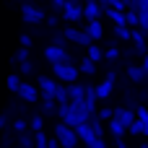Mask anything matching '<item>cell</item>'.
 Here are the masks:
<instances>
[{
	"label": "cell",
	"instance_id": "10",
	"mask_svg": "<svg viewBox=\"0 0 148 148\" xmlns=\"http://www.w3.org/2000/svg\"><path fill=\"white\" fill-rule=\"evenodd\" d=\"M75 130H78V138H81L86 146H91V143L99 138V135H96V130H94V125H91V120H88V122H81Z\"/></svg>",
	"mask_w": 148,
	"mask_h": 148
},
{
	"label": "cell",
	"instance_id": "27",
	"mask_svg": "<svg viewBox=\"0 0 148 148\" xmlns=\"http://www.w3.org/2000/svg\"><path fill=\"white\" fill-rule=\"evenodd\" d=\"M18 146L21 148H36V143H34V133L29 135V133H18Z\"/></svg>",
	"mask_w": 148,
	"mask_h": 148
},
{
	"label": "cell",
	"instance_id": "47",
	"mask_svg": "<svg viewBox=\"0 0 148 148\" xmlns=\"http://www.w3.org/2000/svg\"><path fill=\"white\" fill-rule=\"evenodd\" d=\"M117 148H127V143H125L122 138H117Z\"/></svg>",
	"mask_w": 148,
	"mask_h": 148
},
{
	"label": "cell",
	"instance_id": "40",
	"mask_svg": "<svg viewBox=\"0 0 148 148\" xmlns=\"http://www.w3.org/2000/svg\"><path fill=\"white\" fill-rule=\"evenodd\" d=\"M109 8H114V10H127V8H125V0H109Z\"/></svg>",
	"mask_w": 148,
	"mask_h": 148
},
{
	"label": "cell",
	"instance_id": "33",
	"mask_svg": "<svg viewBox=\"0 0 148 148\" xmlns=\"http://www.w3.org/2000/svg\"><path fill=\"white\" fill-rule=\"evenodd\" d=\"M138 13H140V26H138V29H143L148 34V8H140Z\"/></svg>",
	"mask_w": 148,
	"mask_h": 148
},
{
	"label": "cell",
	"instance_id": "35",
	"mask_svg": "<svg viewBox=\"0 0 148 148\" xmlns=\"http://www.w3.org/2000/svg\"><path fill=\"white\" fill-rule=\"evenodd\" d=\"M52 44H57V47H65V49H68V36H65V34H55V36H52Z\"/></svg>",
	"mask_w": 148,
	"mask_h": 148
},
{
	"label": "cell",
	"instance_id": "31",
	"mask_svg": "<svg viewBox=\"0 0 148 148\" xmlns=\"http://www.w3.org/2000/svg\"><path fill=\"white\" fill-rule=\"evenodd\" d=\"M34 70H36V68H34V62H31V60H23V62H18V73H21V75H31Z\"/></svg>",
	"mask_w": 148,
	"mask_h": 148
},
{
	"label": "cell",
	"instance_id": "49",
	"mask_svg": "<svg viewBox=\"0 0 148 148\" xmlns=\"http://www.w3.org/2000/svg\"><path fill=\"white\" fill-rule=\"evenodd\" d=\"M143 135H146V138H148V122H146V133H143Z\"/></svg>",
	"mask_w": 148,
	"mask_h": 148
},
{
	"label": "cell",
	"instance_id": "44",
	"mask_svg": "<svg viewBox=\"0 0 148 148\" xmlns=\"http://www.w3.org/2000/svg\"><path fill=\"white\" fill-rule=\"evenodd\" d=\"M10 146V135L8 133H3V140H0V148H8Z\"/></svg>",
	"mask_w": 148,
	"mask_h": 148
},
{
	"label": "cell",
	"instance_id": "2",
	"mask_svg": "<svg viewBox=\"0 0 148 148\" xmlns=\"http://www.w3.org/2000/svg\"><path fill=\"white\" fill-rule=\"evenodd\" d=\"M52 135L62 143V148H75V146H78V140H81V138H78V130L70 127V125H65L62 120L55 125V133H52Z\"/></svg>",
	"mask_w": 148,
	"mask_h": 148
},
{
	"label": "cell",
	"instance_id": "13",
	"mask_svg": "<svg viewBox=\"0 0 148 148\" xmlns=\"http://www.w3.org/2000/svg\"><path fill=\"white\" fill-rule=\"evenodd\" d=\"M114 120H120L125 127H130V125L138 120V114H135L130 107H117V109H114Z\"/></svg>",
	"mask_w": 148,
	"mask_h": 148
},
{
	"label": "cell",
	"instance_id": "21",
	"mask_svg": "<svg viewBox=\"0 0 148 148\" xmlns=\"http://www.w3.org/2000/svg\"><path fill=\"white\" fill-rule=\"evenodd\" d=\"M78 68H81L83 75H94V73H96V62H94L91 57H83V60L78 62Z\"/></svg>",
	"mask_w": 148,
	"mask_h": 148
},
{
	"label": "cell",
	"instance_id": "42",
	"mask_svg": "<svg viewBox=\"0 0 148 148\" xmlns=\"http://www.w3.org/2000/svg\"><path fill=\"white\" fill-rule=\"evenodd\" d=\"M91 148H107V143H104V138L99 135V138H96V140L91 143Z\"/></svg>",
	"mask_w": 148,
	"mask_h": 148
},
{
	"label": "cell",
	"instance_id": "50",
	"mask_svg": "<svg viewBox=\"0 0 148 148\" xmlns=\"http://www.w3.org/2000/svg\"><path fill=\"white\" fill-rule=\"evenodd\" d=\"M140 148H148V143H143V146H140Z\"/></svg>",
	"mask_w": 148,
	"mask_h": 148
},
{
	"label": "cell",
	"instance_id": "41",
	"mask_svg": "<svg viewBox=\"0 0 148 148\" xmlns=\"http://www.w3.org/2000/svg\"><path fill=\"white\" fill-rule=\"evenodd\" d=\"M44 23H47V26H52V29H57V26H60V18H57V16H47V21H44Z\"/></svg>",
	"mask_w": 148,
	"mask_h": 148
},
{
	"label": "cell",
	"instance_id": "30",
	"mask_svg": "<svg viewBox=\"0 0 148 148\" xmlns=\"http://www.w3.org/2000/svg\"><path fill=\"white\" fill-rule=\"evenodd\" d=\"M55 99H57V104H68V101H70L68 86H60V83H57V94H55Z\"/></svg>",
	"mask_w": 148,
	"mask_h": 148
},
{
	"label": "cell",
	"instance_id": "22",
	"mask_svg": "<svg viewBox=\"0 0 148 148\" xmlns=\"http://www.w3.org/2000/svg\"><path fill=\"white\" fill-rule=\"evenodd\" d=\"M96 99H99L96 86H86V104L91 107V112H96Z\"/></svg>",
	"mask_w": 148,
	"mask_h": 148
},
{
	"label": "cell",
	"instance_id": "46",
	"mask_svg": "<svg viewBox=\"0 0 148 148\" xmlns=\"http://www.w3.org/2000/svg\"><path fill=\"white\" fill-rule=\"evenodd\" d=\"M143 70H146V75H148V55H143Z\"/></svg>",
	"mask_w": 148,
	"mask_h": 148
},
{
	"label": "cell",
	"instance_id": "34",
	"mask_svg": "<svg viewBox=\"0 0 148 148\" xmlns=\"http://www.w3.org/2000/svg\"><path fill=\"white\" fill-rule=\"evenodd\" d=\"M18 44H21V47H29V49H31V44H34V39H31V34H26V31H23V34L18 36Z\"/></svg>",
	"mask_w": 148,
	"mask_h": 148
},
{
	"label": "cell",
	"instance_id": "51",
	"mask_svg": "<svg viewBox=\"0 0 148 148\" xmlns=\"http://www.w3.org/2000/svg\"><path fill=\"white\" fill-rule=\"evenodd\" d=\"M86 148H91V146H86Z\"/></svg>",
	"mask_w": 148,
	"mask_h": 148
},
{
	"label": "cell",
	"instance_id": "25",
	"mask_svg": "<svg viewBox=\"0 0 148 148\" xmlns=\"http://www.w3.org/2000/svg\"><path fill=\"white\" fill-rule=\"evenodd\" d=\"M109 130H112V133H114V138H122V135H125V133H127V127H125V125H122V122H120V120H114V117H112V120H109Z\"/></svg>",
	"mask_w": 148,
	"mask_h": 148
},
{
	"label": "cell",
	"instance_id": "7",
	"mask_svg": "<svg viewBox=\"0 0 148 148\" xmlns=\"http://www.w3.org/2000/svg\"><path fill=\"white\" fill-rule=\"evenodd\" d=\"M62 34L68 36V42H73V44H81V47H88L94 39L88 36V31L86 29H75V26H68V29H62Z\"/></svg>",
	"mask_w": 148,
	"mask_h": 148
},
{
	"label": "cell",
	"instance_id": "36",
	"mask_svg": "<svg viewBox=\"0 0 148 148\" xmlns=\"http://www.w3.org/2000/svg\"><path fill=\"white\" fill-rule=\"evenodd\" d=\"M117 57H120V49H117V47L104 49V60H117Z\"/></svg>",
	"mask_w": 148,
	"mask_h": 148
},
{
	"label": "cell",
	"instance_id": "3",
	"mask_svg": "<svg viewBox=\"0 0 148 148\" xmlns=\"http://www.w3.org/2000/svg\"><path fill=\"white\" fill-rule=\"evenodd\" d=\"M52 75H55L57 81H62V83H73V81H78V75H81V68H78L75 62H55V65H52Z\"/></svg>",
	"mask_w": 148,
	"mask_h": 148
},
{
	"label": "cell",
	"instance_id": "38",
	"mask_svg": "<svg viewBox=\"0 0 148 148\" xmlns=\"http://www.w3.org/2000/svg\"><path fill=\"white\" fill-rule=\"evenodd\" d=\"M26 127H29V125H26V120H21V117L13 122V130H16V133H26Z\"/></svg>",
	"mask_w": 148,
	"mask_h": 148
},
{
	"label": "cell",
	"instance_id": "5",
	"mask_svg": "<svg viewBox=\"0 0 148 148\" xmlns=\"http://www.w3.org/2000/svg\"><path fill=\"white\" fill-rule=\"evenodd\" d=\"M21 18L34 26V23H44V21H47V13H44L39 5H29V3H26V5H21Z\"/></svg>",
	"mask_w": 148,
	"mask_h": 148
},
{
	"label": "cell",
	"instance_id": "29",
	"mask_svg": "<svg viewBox=\"0 0 148 148\" xmlns=\"http://www.w3.org/2000/svg\"><path fill=\"white\" fill-rule=\"evenodd\" d=\"M23 60H29V47H18V49H16V55L10 57V62H13V65H18V62H23Z\"/></svg>",
	"mask_w": 148,
	"mask_h": 148
},
{
	"label": "cell",
	"instance_id": "17",
	"mask_svg": "<svg viewBox=\"0 0 148 148\" xmlns=\"http://www.w3.org/2000/svg\"><path fill=\"white\" fill-rule=\"evenodd\" d=\"M68 94H70V101L86 99V86H81L78 81H73V83H68Z\"/></svg>",
	"mask_w": 148,
	"mask_h": 148
},
{
	"label": "cell",
	"instance_id": "28",
	"mask_svg": "<svg viewBox=\"0 0 148 148\" xmlns=\"http://www.w3.org/2000/svg\"><path fill=\"white\" fill-rule=\"evenodd\" d=\"M143 133H146V122H143V120H135V122L127 127V135H133V138H135V135H143Z\"/></svg>",
	"mask_w": 148,
	"mask_h": 148
},
{
	"label": "cell",
	"instance_id": "39",
	"mask_svg": "<svg viewBox=\"0 0 148 148\" xmlns=\"http://www.w3.org/2000/svg\"><path fill=\"white\" fill-rule=\"evenodd\" d=\"M49 3H52V10H55V13H62V8H65L68 0H49Z\"/></svg>",
	"mask_w": 148,
	"mask_h": 148
},
{
	"label": "cell",
	"instance_id": "15",
	"mask_svg": "<svg viewBox=\"0 0 148 148\" xmlns=\"http://www.w3.org/2000/svg\"><path fill=\"white\" fill-rule=\"evenodd\" d=\"M125 70H127V78H130L133 83H143V81H148V75H146V70H143V65H127Z\"/></svg>",
	"mask_w": 148,
	"mask_h": 148
},
{
	"label": "cell",
	"instance_id": "32",
	"mask_svg": "<svg viewBox=\"0 0 148 148\" xmlns=\"http://www.w3.org/2000/svg\"><path fill=\"white\" fill-rule=\"evenodd\" d=\"M31 130H44V114H34L31 117Z\"/></svg>",
	"mask_w": 148,
	"mask_h": 148
},
{
	"label": "cell",
	"instance_id": "1",
	"mask_svg": "<svg viewBox=\"0 0 148 148\" xmlns=\"http://www.w3.org/2000/svg\"><path fill=\"white\" fill-rule=\"evenodd\" d=\"M91 114H94V112H91V107L86 104V99L60 104V112H57V117H60L65 125H70V127H78L81 122H88Z\"/></svg>",
	"mask_w": 148,
	"mask_h": 148
},
{
	"label": "cell",
	"instance_id": "16",
	"mask_svg": "<svg viewBox=\"0 0 148 148\" xmlns=\"http://www.w3.org/2000/svg\"><path fill=\"white\" fill-rule=\"evenodd\" d=\"M86 31H88V36H91L94 42H99V39L104 36V29H101V21H99V18L88 21V23H86Z\"/></svg>",
	"mask_w": 148,
	"mask_h": 148
},
{
	"label": "cell",
	"instance_id": "6",
	"mask_svg": "<svg viewBox=\"0 0 148 148\" xmlns=\"http://www.w3.org/2000/svg\"><path fill=\"white\" fill-rule=\"evenodd\" d=\"M60 16H62V21H68V23H78V21L83 18V3H78V0H68Z\"/></svg>",
	"mask_w": 148,
	"mask_h": 148
},
{
	"label": "cell",
	"instance_id": "19",
	"mask_svg": "<svg viewBox=\"0 0 148 148\" xmlns=\"http://www.w3.org/2000/svg\"><path fill=\"white\" fill-rule=\"evenodd\" d=\"M104 13H107V18H109V21H114V26H120V23H127V21H125V10H114V8H107Z\"/></svg>",
	"mask_w": 148,
	"mask_h": 148
},
{
	"label": "cell",
	"instance_id": "11",
	"mask_svg": "<svg viewBox=\"0 0 148 148\" xmlns=\"http://www.w3.org/2000/svg\"><path fill=\"white\" fill-rule=\"evenodd\" d=\"M112 86H114V70H109V73H107V78L96 86V94H99V99H101V101L112 96Z\"/></svg>",
	"mask_w": 148,
	"mask_h": 148
},
{
	"label": "cell",
	"instance_id": "24",
	"mask_svg": "<svg viewBox=\"0 0 148 148\" xmlns=\"http://www.w3.org/2000/svg\"><path fill=\"white\" fill-rule=\"evenodd\" d=\"M21 83H23V81H21V75H18V73H10V75H8V91H10V94H18Z\"/></svg>",
	"mask_w": 148,
	"mask_h": 148
},
{
	"label": "cell",
	"instance_id": "18",
	"mask_svg": "<svg viewBox=\"0 0 148 148\" xmlns=\"http://www.w3.org/2000/svg\"><path fill=\"white\" fill-rule=\"evenodd\" d=\"M57 112H60L57 99H44V101H42V114H44V117H55Z\"/></svg>",
	"mask_w": 148,
	"mask_h": 148
},
{
	"label": "cell",
	"instance_id": "45",
	"mask_svg": "<svg viewBox=\"0 0 148 148\" xmlns=\"http://www.w3.org/2000/svg\"><path fill=\"white\" fill-rule=\"evenodd\" d=\"M49 148H62V143H60V140L52 135V138H49Z\"/></svg>",
	"mask_w": 148,
	"mask_h": 148
},
{
	"label": "cell",
	"instance_id": "26",
	"mask_svg": "<svg viewBox=\"0 0 148 148\" xmlns=\"http://www.w3.org/2000/svg\"><path fill=\"white\" fill-rule=\"evenodd\" d=\"M34 143H36V148H49L47 133H44V130H34Z\"/></svg>",
	"mask_w": 148,
	"mask_h": 148
},
{
	"label": "cell",
	"instance_id": "23",
	"mask_svg": "<svg viewBox=\"0 0 148 148\" xmlns=\"http://www.w3.org/2000/svg\"><path fill=\"white\" fill-rule=\"evenodd\" d=\"M125 21H127V26L135 29V26H140V13L133 10V8H127V10H125Z\"/></svg>",
	"mask_w": 148,
	"mask_h": 148
},
{
	"label": "cell",
	"instance_id": "43",
	"mask_svg": "<svg viewBox=\"0 0 148 148\" xmlns=\"http://www.w3.org/2000/svg\"><path fill=\"white\" fill-rule=\"evenodd\" d=\"M5 125H8V109L0 114V130H5Z\"/></svg>",
	"mask_w": 148,
	"mask_h": 148
},
{
	"label": "cell",
	"instance_id": "48",
	"mask_svg": "<svg viewBox=\"0 0 148 148\" xmlns=\"http://www.w3.org/2000/svg\"><path fill=\"white\" fill-rule=\"evenodd\" d=\"M140 3V8H148V0H138Z\"/></svg>",
	"mask_w": 148,
	"mask_h": 148
},
{
	"label": "cell",
	"instance_id": "9",
	"mask_svg": "<svg viewBox=\"0 0 148 148\" xmlns=\"http://www.w3.org/2000/svg\"><path fill=\"white\" fill-rule=\"evenodd\" d=\"M36 86H39V91H42V99H55V94H57V81H55V78L39 75V78H36Z\"/></svg>",
	"mask_w": 148,
	"mask_h": 148
},
{
	"label": "cell",
	"instance_id": "52",
	"mask_svg": "<svg viewBox=\"0 0 148 148\" xmlns=\"http://www.w3.org/2000/svg\"><path fill=\"white\" fill-rule=\"evenodd\" d=\"M146 107H148V104H146Z\"/></svg>",
	"mask_w": 148,
	"mask_h": 148
},
{
	"label": "cell",
	"instance_id": "8",
	"mask_svg": "<svg viewBox=\"0 0 148 148\" xmlns=\"http://www.w3.org/2000/svg\"><path fill=\"white\" fill-rule=\"evenodd\" d=\"M16 96H18V99H23L26 104H36V101L42 99V91H39V86H34V83H29V81H23Z\"/></svg>",
	"mask_w": 148,
	"mask_h": 148
},
{
	"label": "cell",
	"instance_id": "12",
	"mask_svg": "<svg viewBox=\"0 0 148 148\" xmlns=\"http://www.w3.org/2000/svg\"><path fill=\"white\" fill-rule=\"evenodd\" d=\"M101 13H104V8H101L99 0H86V3H83V18H86V21H94V18H99Z\"/></svg>",
	"mask_w": 148,
	"mask_h": 148
},
{
	"label": "cell",
	"instance_id": "37",
	"mask_svg": "<svg viewBox=\"0 0 148 148\" xmlns=\"http://www.w3.org/2000/svg\"><path fill=\"white\" fill-rule=\"evenodd\" d=\"M96 114H99L101 120H112V117H114V109H109V107H104V109H99Z\"/></svg>",
	"mask_w": 148,
	"mask_h": 148
},
{
	"label": "cell",
	"instance_id": "4",
	"mask_svg": "<svg viewBox=\"0 0 148 148\" xmlns=\"http://www.w3.org/2000/svg\"><path fill=\"white\" fill-rule=\"evenodd\" d=\"M44 60H47L49 65H55V62H75L73 52H68L65 47H57V44H52V42L44 47Z\"/></svg>",
	"mask_w": 148,
	"mask_h": 148
},
{
	"label": "cell",
	"instance_id": "20",
	"mask_svg": "<svg viewBox=\"0 0 148 148\" xmlns=\"http://www.w3.org/2000/svg\"><path fill=\"white\" fill-rule=\"evenodd\" d=\"M86 49H88V52H86V57H91L94 62H99V60H104V49H101L99 44H94V42H91V44H88Z\"/></svg>",
	"mask_w": 148,
	"mask_h": 148
},
{
	"label": "cell",
	"instance_id": "14",
	"mask_svg": "<svg viewBox=\"0 0 148 148\" xmlns=\"http://www.w3.org/2000/svg\"><path fill=\"white\" fill-rule=\"evenodd\" d=\"M143 34H146V31L135 26V29H133V39H130V42H133V49H135V55H140V57H143V55H148V49H146V39H143Z\"/></svg>",
	"mask_w": 148,
	"mask_h": 148
}]
</instances>
